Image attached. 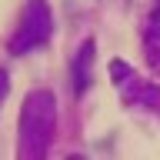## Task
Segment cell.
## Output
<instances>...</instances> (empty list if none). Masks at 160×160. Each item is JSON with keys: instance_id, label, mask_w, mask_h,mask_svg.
Segmentation results:
<instances>
[{"instance_id": "277c9868", "label": "cell", "mask_w": 160, "mask_h": 160, "mask_svg": "<svg viewBox=\"0 0 160 160\" xmlns=\"http://www.w3.org/2000/svg\"><path fill=\"white\" fill-rule=\"evenodd\" d=\"M70 77H73V90H77V93H83V90L90 87V80H93V40H87V43L77 50L73 67H70Z\"/></svg>"}, {"instance_id": "52a82bcc", "label": "cell", "mask_w": 160, "mask_h": 160, "mask_svg": "<svg viewBox=\"0 0 160 160\" xmlns=\"http://www.w3.org/2000/svg\"><path fill=\"white\" fill-rule=\"evenodd\" d=\"M67 160H83V157H67Z\"/></svg>"}, {"instance_id": "6da1fadb", "label": "cell", "mask_w": 160, "mask_h": 160, "mask_svg": "<svg viewBox=\"0 0 160 160\" xmlns=\"http://www.w3.org/2000/svg\"><path fill=\"white\" fill-rule=\"evenodd\" d=\"M57 127V100L50 90H33L20 110V137H17V160H47Z\"/></svg>"}, {"instance_id": "5b68a950", "label": "cell", "mask_w": 160, "mask_h": 160, "mask_svg": "<svg viewBox=\"0 0 160 160\" xmlns=\"http://www.w3.org/2000/svg\"><path fill=\"white\" fill-rule=\"evenodd\" d=\"M143 47H147L150 60L160 57V0L150 7L147 20H143Z\"/></svg>"}, {"instance_id": "7a4b0ae2", "label": "cell", "mask_w": 160, "mask_h": 160, "mask_svg": "<svg viewBox=\"0 0 160 160\" xmlns=\"http://www.w3.org/2000/svg\"><path fill=\"white\" fill-rule=\"evenodd\" d=\"M50 33H53V13H50L47 0H27L20 27L10 40V50L13 53H30V50L43 47L50 40Z\"/></svg>"}, {"instance_id": "8992f818", "label": "cell", "mask_w": 160, "mask_h": 160, "mask_svg": "<svg viewBox=\"0 0 160 160\" xmlns=\"http://www.w3.org/2000/svg\"><path fill=\"white\" fill-rule=\"evenodd\" d=\"M7 90H10V80H7V70H0V103L7 100Z\"/></svg>"}, {"instance_id": "3957f363", "label": "cell", "mask_w": 160, "mask_h": 160, "mask_svg": "<svg viewBox=\"0 0 160 160\" xmlns=\"http://www.w3.org/2000/svg\"><path fill=\"white\" fill-rule=\"evenodd\" d=\"M113 83H117V90L127 100H133V103H150V107L160 103V90H153L143 77H137V73H133L127 63H120V60L113 63Z\"/></svg>"}]
</instances>
